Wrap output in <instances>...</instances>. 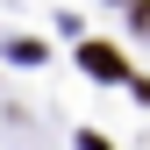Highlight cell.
<instances>
[{
  "mask_svg": "<svg viewBox=\"0 0 150 150\" xmlns=\"http://www.w3.org/2000/svg\"><path fill=\"white\" fill-rule=\"evenodd\" d=\"M79 64L93 71V79H107V86H122V79H136V71L122 64V50H115V43H79Z\"/></svg>",
  "mask_w": 150,
  "mask_h": 150,
  "instance_id": "obj_1",
  "label": "cell"
}]
</instances>
